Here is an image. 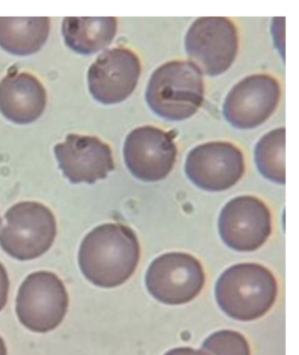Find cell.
Wrapping results in <instances>:
<instances>
[{
  "label": "cell",
  "mask_w": 299,
  "mask_h": 355,
  "mask_svg": "<svg viewBox=\"0 0 299 355\" xmlns=\"http://www.w3.org/2000/svg\"><path fill=\"white\" fill-rule=\"evenodd\" d=\"M0 246L19 261L41 257L53 245L57 234L53 212L42 203L19 202L0 223Z\"/></svg>",
  "instance_id": "cell-4"
},
{
  "label": "cell",
  "mask_w": 299,
  "mask_h": 355,
  "mask_svg": "<svg viewBox=\"0 0 299 355\" xmlns=\"http://www.w3.org/2000/svg\"><path fill=\"white\" fill-rule=\"evenodd\" d=\"M219 232L223 242L235 251H256L271 234V213L255 196L236 197L221 210Z\"/></svg>",
  "instance_id": "cell-11"
},
{
  "label": "cell",
  "mask_w": 299,
  "mask_h": 355,
  "mask_svg": "<svg viewBox=\"0 0 299 355\" xmlns=\"http://www.w3.org/2000/svg\"><path fill=\"white\" fill-rule=\"evenodd\" d=\"M47 101L44 85L28 72L9 73L0 81V113L12 123H35L44 114Z\"/></svg>",
  "instance_id": "cell-14"
},
{
  "label": "cell",
  "mask_w": 299,
  "mask_h": 355,
  "mask_svg": "<svg viewBox=\"0 0 299 355\" xmlns=\"http://www.w3.org/2000/svg\"><path fill=\"white\" fill-rule=\"evenodd\" d=\"M114 17H68L62 21L65 44L80 55H93L107 48L117 34Z\"/></svg>",
  "instance_id": "cell-15"
},
{
  "label": "cell",
  "mask_w": 299,
  "mask_h": 355,
  "mask_svg": "<svg viewBox=\"0 0 299 355\" xmlns=\"http://www.w3.org/2000/svg\"><path fill=\"white\" fill-rule=\"evenodd\" d=\"M69 308L66 288L54 272L29 275L19 289L16 313L19 322L34 333L53 331L64 321Z\"/></svg>",
  "instance_id": "cell-5"
},
{
  "label": "cell",
  "mask_w": 299,
  "mask_h": 355,
  "mask_svg": "<svg viewBox=\"0 0 299 355\" xmlns=\"http://www.w3.org/2000/svg\"><path fill=\"white\" fill-rule=\"evenodd\" d=\"M0 355H8L4 340L0 337Z\"/></svg>",
  "instance_id": "cell-21"
},
{
  "label": "cell",
  "mask_w": 299,
  "mask_h": 355,
  "mask_svg": "<svg viewBox=\"0 0 299 355\" xmlns=\"http://www.w3.org/2000/svg\"><path fill=\"white\" fill-rule=\"evenodd\" d=\"M141 248L132 229L105 223L89 232L82 242L78 263L85 278L97 287L123 285L134 275Z\"/></svg>",
  "instance_id": "cell-1"
},
{
  "label": "cell",
  "mask_w": 299,
  "mask_h": 355,
  "mask_svg": "<svg viewBox=\"0 0 299 355\" xmlns=\"http://www.w3.org/2000/svg\"><path fill=\"white\" fill-rule=\"evenodd\" d=\"M205 97L202 71L192 62L172 61L151 75L146 101L151 110L164 120L181 121L198 112Z\"/></svg>",
  "instance_id": "cell-3"
},
{
  "label": "cell",
  "mask_w": 299,
  "mask_h": 355,
  "mask_svg": "<svg viewBox=\"0 0 299 355\" xmlns=\"http://www.w3.org/2000/svg\"><path fill=\"white\" fill-rule=\"evenodd\" d=\"M197 350L192 347H177L167 352L164 355H196Z\"/></svg>",
  "instance_id": "cell-20"
},
{
  "label": "cell",
  "mask_w": 299,
  "mask_h": 355,
  "mask_svg": "<svg viewBox=\"0 0 299 355\" xmlns=\"http://www.w3.org/2000/svg\"><path fill=\"white\" fill-rule=\"evenodd\" d=\"M0 223H1V220H0Z\"/></svg>",
  "instance_id": "cell-22"
},
{
  "label": "cell",
  "mask_w": 299,
  "mask_h": 355,
  "mask_svg": "<svg viewBox=\"0 0 299 355\" xmlns=\"http://www.w3.org/2000/svg\"><path fill=\"white\" fill-rule=\"evenodd\" d=\"M125 163L134 178L144 182L165 179L175 166L177 148L170 133L154 126L136 128L127 135Z\"/></svg>",
  "instance_id": "cell-10"
},
{
  "label": "cell",
  "mask_w": 299,
  "mask_h": 355,
  "mask_svg": "<svg viewBox=\"0 0 299 355\" xmlns=\"http://www.w3.org/2000/svg\"><path fill=\"white\" fill-rule=\"evenodd\" d=\"M278 282L265 266L243 263L223 272L215 287L219 306L233 320H258L271 310L278 297Z\"/></svg>",
  "instance_id": "cell-2"
},
{
  "label": "cell",
  "mask_w": 299,
  "mask_h": 355,
  "mask_svg": "<svg viewBox=\"0 0 299 355\" xmlns=\"http://www.w3.org/2000/svg\"><path fill=\"white\" fill-rule=\"evenodd\" d=\"M206 275L198 259L185 252H169L151 263L146 275L150 294L169 305L185 304L202 291Z\"/></svg>",
  "instance_id": "cell-7"
},
{
  "label": "cell",
  "mask_w": 299,
  "mask_h": 355,
  "mask_svg": "<svg viewBox=\"0 0 299 355\" xmlns=\"http://www.w3.org/2000/svg\"><path fill=\"white\" fill-rule=\"evenodd\" d=\"M9 279L5 266L0 263V311L5 308L8 302L9 293Z\"/></svg>",
  "instance_id": "cell-19"
},
{
  "label": "cell",
  "mask_w": 299,
  "mask_h": 355,
  "mask_svg": "<svg viewBox=\"0 0 299 355\" xmlns=\"http://www.w3.org/2000/svg\"><path fill=\"white\" fill-rule=\"evenodd\" d=\"M197 355H251L246 338L239 331L221 330L206 338Z\"/></svg>",
  "instance_id": "cell-18"
},
{
  "label": "cell",
  "mask_w": 299,
  "mask_h": 355,
  "mask_svg": "<svg viewBox=\"0 0 299 355\" xmlns=\"http://www.w3.org/2000/svg\"><path fill=\"white\" fill-rule=\"evenodd\" d=\"M140 58L130 49H107L89 68V91L104 105L123 103L134 93L140 80Z\"/></svg>",
  "instance_id": "cell-12"
},
{
  "label": "cell",
  "mask_w": 299,
  "mask_h": 355,
  "mask_svg": "<svg viewBox=\"0 0 299 355\" xmlns=\"http://www.w3.org/2000/svg\"><path fill=\"white\" fill-rule=\"evenodd\" d=\"M59 168L69 182L94 184L114 170L113 151L97 137L69 134L54 147Z\"/></svg>",
  "instance_id": "cell-13"
},
{
  "label": "cell",
  "mask_w": 299,
  "mask_h": 355,
  "mask_svg": "<svg viewBox=\"0 0 299 355\" xmlns=\"http://www.w3.org/2000/svg\"><path fill=\"white\" fill-rule=\"evenodd\" d=\"M185 47L202 73L217 77L225 73L237 57V28L226 17L197 19L186 33Z\"/></svg>",
  "instance_id": "cell-6"
},
{
  "label": "cell",
  "mask_w": 299,
  "mask_h": 355,
  "mask_svg": "<svg viewBox=\"0 0 299 355\" xmlns=\"http://www.w3.org/2000/svg\"><path fill=\"white\" fill-rule=\"evenodd\" d=\"M185 171L190 182L199 189L226 191L244 174V155L239 147L225 141L200 144L190 151Z\"/></svg>",
  "instance_id": "cell-8"
},
{
  "label": "cell",
  "mask_w": 299,
  "mask_h": 355,
  "mask_svg": "<svg viewBox=\"0 0 299 355\" xmlns=\"http://www.w3.org/2000/svg\"><path fill=\"white\" fill-rule=\"evenodd\" d=\"M255 161L260 173L271 182L284 185L285 128L269 131L255 148Z\"/></svg>",
  "instance_id": "cell-17"
},
{
  "label": "cell",
  "mask_w": 299,
  "mask_h": 355,
  "mask_svg": "<svg viewBox=\"0 0 299 355\" xmlns=\"http://www.w3.org/2000/svg\"><path fill=\"white\" fill-rule=\"evenodd\" d=\"M281 95L280 83L273 76H248L236 84L226 95L223 114L228 123L235 129H255L274 114Z\"/></svg>",
  "instance_id": "cell-9"
},
{
  "label": "cell",
  "mask_w": 299,
  "mask_h": 355,
  "mask_svg": "<svg viewBox=\"0 0 299 355\" xmlns=\"http://www.w3.org/2000/svg\"><path fill=\"white\" fill-rule=\"evenodd\" d=\"M49 32L48 17L0 18V47L19 57L37 53L47 42Z\"/></svg>",
  "instance_id": "cell-16"
}]
</instances>
